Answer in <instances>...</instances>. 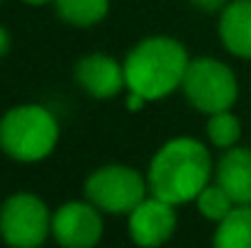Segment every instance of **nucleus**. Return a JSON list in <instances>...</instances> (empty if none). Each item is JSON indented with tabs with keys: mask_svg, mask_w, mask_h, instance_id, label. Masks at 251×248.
I'll return each instance as SVG.
<instances>
[{
	"mask_svg": "<svg viewBox=\"0 0 251 248\" xmlns=\"http://www.w3.org/2000/svg\"><path fill=\"white\" fill-rule=\"evenodd\" d=\"M212 173L210 151L190 136H180L164 144L149 163V190L151 195L171 204L190 202L207 185Z\"/></svg>",
	"mask_w": 251,
	"mask_h": 248,
	"instance_id": "nucleus-1",
	"label": "nucleus"
},
{
	"mask_svg": "<svg viewBox=\"0 0 251 248\" xmlns=\"http://www.w3.org/2000/svg\"><path fill=\"white\" fill-rule=\"evenodd\" d=\"M190 59L185 46L171 37L142 39L125 59L127 88L147 97L149 102L168 97L183 85Z\"/></svg>",
	"mask_w": 251,
	"mask_h": 248,
	"instance_id": "nucleus-2",
	"label": "nucleus"
},
{
	"mask_svg": "<svg viewBox=\"0 0 251 248\" xmlns=\"http://www.w3.org/2000/svg\"><path fill=\"white\" fill-rule=\"evenodd\" d=\"M56 141L59 122L42 105H17L0 119V151L15 161H42L56 149Z\"/></svg>",
	"mask_w": 251,
	"mask_h": 248,
	"instance_id": "nucleus-3",
	"label": "nucleus"
},
{
	"mask_svg": "<svg viewBox=\"0 0 251 248\" xmlns=\"http://www.w3.org/2000/svg\"><path fill=\"white\" fill-rule=\"evenodd\" d=\"M180 88L188 102L207 117L215 112L229 110L239 95V83L234 71L227 64L217 59H207V56L193 59L188 64Z\"/></svg>",
	"mask_w": 251,
	"mask_h": 248,
	"instance_id": "nucleus-4",
	"label": "nucleus"
},
{
	"mask_svg": "<svg viewBox=\"0 0 251 248\" xmlns=\"http://www.w3.org/2000/svg\"><path fill=\"white\" fill-rule=\"evenodd\" d=\"M149 182L132 165H102L85 180V197L107 214H129L144 197Z\"/></svg>",
	"mask_w": 251,
	"mask_h": 248,
	"instance_id": "nucleus-5",
	"label": "nucleus"
},
{
	"mask_svg": "<svg viewBox=\"0 0 251 248\" xmlns=\"http://www.w3.org/2000/svg\"><path fill=\"white\" fill-rule=\"evenodd\" d=\"M51 231V217L44 200L32 192H17L0 207V236L15 248L42 246Z\"/></svg>",
	"mask_w": 251,
	"mask_h": 248,
	"instance_id": "nucleus-6",
	"label": "nucleus"
},
{
	"mask_svg": "<svg viewBox=\"0 0 251 248\" xmlns=\"http://www.w3.org/2000/svg\"><path fill=\"white\" fill-rule=\"evenodd\" d=\"M51 234L66 248H90L102 236L100 209L88 202H66L51 217Z\"/></svg>",
	"mask_w": 251,
	"mask_h": 248,
	"instance_id": "nucleus-7",
	"label": "nucleus"
},
{
	"mask_svg": "<svg viewBox=\"0 0 251 248\" xmlns=\"http://www.w3.org/2000/svg\"><path fill=\"white\" fill-rule=\"evenodd\" d=\"M176 204L151 195L144 197L132 212H129V236L137 246L151 248L166 244L176 231L178 217H176Z\"/></svg>",
	"mask_w": 251,
	"mask_h": 248,
	"instance_id": "nucleus-8",
	"label": "nucleus"
},
{
	"mask_svg": "<svg viewBox=\"0 0 251 248\" xmlns=\"http://www.w3.org/2000/svg\"><path fill=\"white\" fill-rule=\"evenodd\" d=\"M74 76H76V83L95 100H110V97L120 95L122 88H127L125 64H120L112 56L100 54V51L83 56L76 64Z\"/></svg>",
	"mask_w": 251,
	"mask_h": 248,
	"instance_id": "nucleus-9",
	"label": "nucleus"
},
{
	"mask_svg": "<svg viewBox=\"0 0 251 248\" xmlns=\"http://www.w3.org/2000/svg\"><path fill=\"white\" fill-rule=\"evenodd\" d=\"M215 175L234 204H251V149H227Z\"/></svg>",
	"mask_w": 251,
	"mask_h": 248,
	"instance_id": "nucleus-10",
	"label": "nucleus"
},
{
	"mask_svg": "<svg viewBox=\"0 0 251 248\" xmlns=\"http://www.w3.org/2000/svg\"><path fill=\"white\" fill-rule=\"evenodd\" d=\"M220 39L239 59H251V0H232L220 15Z\"/></svg>",
	"mask_w": 251,
	"mask_h": 248,
	"instance_id": "nucleus-11",
	"label": "nucleus"
},
{
	"mask_svg": "<svg viewBox=\"0 0 251 248\" xmlns=\"http://www.w3.org/2000/svg\"><path fill=\"white\" fill-rule=\"evenodd\" d=\"M217 248H251V204H237L217 226Z\"/></svg>",
	"mask_w": 251,
	"mask_h": 248,
	"instance_id": "nucleus-12",
	"label": "nucleus"
},
{
	"mask_svg": "<svg viewBox=\"0 0 251 248\" xmlns=\"http://www.w3.org/2000/svg\"><path fill=\"white\" fill-rule=\"evenodd\" d=\"M56 15L74 24V27H90L107 17L110 0H54Z\"/></svg>",
	"mask_w": 251,
	"mask_h": 248,
	"instance_id": "nucleus-13",
	"label": "nucleus"
},
{
	"mask_svg": "<svg viewBox=\"0 0 251 248\" xmlns=\"http://www.w3.org/2000/svg\"><path fill=\"white\" fill-rule=\"evenodd\" d=\"M195 204H198V212L205 217V219H210V222H222L237 204H234V200L215 182V185H205L202 190H200V195L195 197Z\"/></svg>",
	"mask_w": 251,
	"mask_h": 248,
	"instance_id": "nucleus-14",
	"label": "nucleus"
},
{
	"mask_svg": "<svg viewBox=\"0 0 251 248\" xmlns=\"http://www.w3.org/2000/svg\"><path fill=\"white\" fill-rule=\"evenodd\" d=\"M207 136L217 149H232L239 136H242V124L237 119V114H232L229 110L225 112H215L207 119Z\"/></svg>",
	"mask_w": 251,
	"mask_h": 248,
	"instance_id": "nucleus-15",
	"label": "nucleus"
},
{
	"mask_svg": "<svg viewBox=\"0 0 251 248\" xmlns=\"http://www.w3.org/2000/svg\"><path fill=\"white\" fill-rule=\"evenodd\" d=\"M190 2L202 12H217V10H225V5L229 0H190Z\"/></svg>",
	"mask_w": 251,
	"mask_h": 248,
	"instance_id": "nucleus-16",
	"label": "nucleus"
},
{
	"mask_svg": "<svg viewBox=\"0 0 251 248\" xmlns=\"http://www.w3.org/2000/svg\"><path fill=\"white\" fill-rule=\"evenodd\" d=\"M147 102H149L147 97H142L139 92H134V90H129V95H127V107H129L132 112H134V110H142V107H144Z\"/></svg>",
	"mask_w": 251,
	"mask_h": 248,
	"instance_id": "nucleus-17",
	"label": "nucleus"
},
{
	"mask_svg": "<svg viewBox=\"0 0 251 248\" xmlns=\"http://www.w3.org/2000/svg\"><path fill=\"white\" fill-rule=\"evenodd\" d=\"M7 49H10V32L0 24V56H5Z\"/></svg>",
	"mask_w": 251,
	"mask_h": 248,
	"instance_id": "nucleus-18",
	"label": "nucleus"
},
{
	"mask_svg": "<svg viewBox=\"0 0 251 248\" xmlns=\"http://www.w3.org/2000/svg\"><path fill=\"white\" fill-rule=\"evenodd\" d=\"M27 5H47V2H54V0H22Z\"/></svg>",
	"mask_w": 251,
	"mask_h": 248,
	"instance_id": "nucleus-19",
	"label": "nucleus"
},
{
	"mask_svg": "<svg viewBox=\"0 0 251 248\" xmlns=\"http://www.w3.org/2000/svg\"><path fill=\"white\" fill-rule=\"evenodd\" d=\"M0 2H2V0H0Z\"/></svg>",
	"mask_w": 251,
	"mask_h": 248,
	"instance_id": "nucleus-20",
	"label": "nucleus"
}]
</instances>
